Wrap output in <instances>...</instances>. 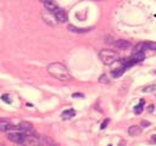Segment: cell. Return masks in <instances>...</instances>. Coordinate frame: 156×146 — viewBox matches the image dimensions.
I'll list each match as a JSON object with an SVG mask.
<instances>
[{
    "mask_svg": "<svg viewBox=\"0 0 156 146\" xmlns=\"http://www.w3.org/2000/svg\"><path fill=\"white\" fill-rule=\"evenodd\" d=\"M48 72L51 77H54L61 82H69V80L72 79L69 70L66 68V66H64L62 64H59V62L50 64L48 66Z\"/></svg>",
    "mask_w": 156,
    "mask_h": 146,
    "instance_id": "obj_1",
    "label": "cell"
},
{
    "mask_svg": "<svg viewBox=\"0 0 156 146\" xmlns=\"http://www.w3.org/2000/svg\"><path fill=\"white\" fill-rule=\"evenodd\" d=\"M99 57L102 64L105 65H112L113 62H116L119 60V55L113 50H109V49H105V50H101L99 53Z\"/></svg>",
    "mask_w": 156,
    "mask_h": 146,
    "instance_id": "obj_2",
    "label": "cell"
},
{
    "mask_svg": "<svg viewBox=\"0 0 156 146\" xmlns=\"http://www.w3.org/2000/svg\"><path fill=\"white\" fill-rule=\"evenodd\" d=\"M7 139L10 140V141L15 143V144H24L26 139H27V134L21 133V132L7 133Z\"/></svg>",
    "mask_w": 156,
    "mask_h": 146,
    "instance_id": "obj_3",
    "label": "cell"
},
{
    "mask_svg": "<svg viewBox=\"0 0 156 146\" xmlns=\"http://www.w3.org/2000/svg\"><path fill=\"white\" fill-rule=\"evenodd\" d=\"M53 14H54V16H55V18L58 20V22H61V23H65V22H67V20H69V15H67V12H66V10H64V9H61V7H56L54 11H53Z\"/></svg>",
    "mask_w": 156,
    "mask_h": 146,
    "instance_id": "obj_4",
    "label": "cell"
},
{
    "mask_svg": "<svg viewBox=\"0 0 156 146\" xmlns=\"http://www.w3.org/2000/svg\"><path fill=\"white\" fill-rule=\"evenodd\" d=\"M41 17H43L44 22L48 23L49 26H51V27H54V26H56V23H58V20L55 18L54 14L50 12V11H48V10H46V11H44V12H41Z\"/></svg>",
    "mask_w": 156,
    "mask_h": 146,
    "instance_id": "obj_5",
    "label": "cell"
},
{
    "mask_svg": "<svg viewBox=\"0 0 156 146\" xmlns=\"http://www.w3.org/2000/svg\"><path fill=\"white\" fill-rule=\"evenodd\" d=\"M17 129H20L22 133L28 135V134H31L33 132V126L31 123H28V122H21L17 126Z\"/></svg>",
    "mask_w": 156,
    "mask_h": 146,
    "instance_id": "obj_6",
    "label": "cell"
},
{
    "mask_svg": "<svg viewBox=\"0 0 156 146\" xmlns=\"http://www.w3.org/2000/svg\"><path fill=\"white\" fill-rule=\"evenodd\" d=\"M112 45L115 46V48L122 49V50H127V49L131 48V43H129V41H127V40H124V39H118V40H116V41H113Z\"/></svg>",
    "mask_w": 156,
    "mask_h": 146,
    "instance_id": "obj_7",
    "label": "cell"
},
{
    "mask_svg": "<svg viewBox=\"0 0 156 146\" xmlns=\"http://www.w3.org/2000/svg\"><path fill=\"white\" fill-rule=\"evenodd\" d=\"M76 116V111L72 108H69V110H65L64 112L61 113V118L64 119V121H69V119L73 118Z\"/></svg>",
    "mask_w": 156,
    "mask_h": 146,
    "instance_id": "obj_8",
    "label": "cell"
},
{
    "mask_svg": "<svg viewBox=\"0 0 156 146\" xmlns=\"http://www.w3.org/2000/svg\"><path fill=\"white\" fill-rule=\"evenodd\" d=\"M92 28H78V27H75V26L70 24L69 26V30L70 32H73V33H78V34H83V33H87L89 32Z\"/></svg>",
    "mask_w": 156,
    "mask_h": 146,
    "instance_id": "obj_9",
    "label": "cell"
},
{
    "mask_svg": "<svg viewBox=\"0 0 156 146\" xmlns=\"http://www.w3.org/2000/svg\"><path fill=\"white\" fill-rule=\"evenodd\" d=\"M126 70H127V67H124V66H121V67H118V68H116V70H113L112 72H111V76L113 77V78H119L124 72H126Z\"/></svg>",
    "mask_w": 156,
    "mask_h": 146,
    "instance_id": "obj_10",
    "label": "cell"
},
{
    "mask_svg": "<svg viewBox=\"0 0 156 146\" xmlns=\"http://www.w3.org/2000/svg\"><path fill=\"white\" fill-rule=\"evenodd\" d=\"M24 144L27 145V146H41L39 144V141L34 137H28V135H27V139H26Z\"/></svg>",
    "mask_w": 156,
    "mask_h": 146,
    "instance_id": "obj_11",
    "label": "cell"
},
{
    "mask_svg": "<svg viewBox=\"0 0 156 146\" xmlns=\"http://www.w3.org/2000/svg\"><path fill=\"white\" fill-rule=\"evenodd\" d=\"M44 6H45V9L48 10V11L53 12L54 10L58 7V5H56V3L54 1V0H48V1H45V3H44Z\"/></svg>",
    "mask_w": 156,
    "mask_h": 146,
    "instance_id": "obj_12",
    "label": "cell"
},
{
    "mask_svg": "<svg viewBox=\"0 0 156 146\" xmlns=\"http://www.w3.org/2000/svg\"><path fill=\"white\" fill-rule=\"evenodd\" d=\"M140 132H142V130H140L139 126H132L128 129V134L131 135V137H137V135L140 134Z\"/></svg>",
    "mask_w": 156,
    "mask_h": 146,
    "instance_id": "obj_13",
    "label": "cell"
},
{
    "mask_svg": "<svg viewBox=\"0 0 156 146\" xmlns=\"http://www.w3.org/2000/svg\"><path fill=\"white\" fill-rule=\"evenodd\" d=\"M143 107H144V100H140V102L138 103V105L134 107V113L136 114H140L143 112Z\"/></svg>",
    "mask_w": 156,
    "mask_h": 146,
    "instance_id": "obj_14",
    "label": "cell"
},
{
    "mask_svg": "<svg viewBox=\"0 0 156 146\" xmlns=\"http://www.w3.org/2000/svg\"><path fill=\"white\" fill-rule=\"evenodd\" d=\"M1 100L4 102H6V103H11L12 102V99L10 97L9 94H3V95H1Z\"/></svg>",
    "mask_w": 156,
    "mask_h": 146,
    "instance_id": "obj_15",
    "label": "cell"
},
{
    "mask_svg": "<svg viewBox=\"0 0 156 146\" xmlns=\"http://www.w3.org/2000/svg\"><path fill=\"white\" fill-rule=\"evenodd\" d=\"M154 90H155V85L154 84L153 85H149V87H147V88H144V89H143L144 93H151Z\"/></svg>",
    "mask_w": 156,
    "mask_h": 146,
    "instance_id": "obj_16",
    "label": "cell"
},
{
    "mask_svg": "<svg viewBox=\"0 0 156 146\" xmlns=\"http://www.w3.org/2000/svg\"><path fill=\"white\" fill-rule=\"evenodd\" d=\"M99 82L100 83H109V79H107V77L105 74H102L100 78H99Z\"/></svg>",
    "mask_w": 156,
    "mask_h": 146,
    "instance_id": "obj_17",
    "label": "cell"
},
{
    "mask_svg": "<svg viewBox=\"0 0 156 146\" xmlns=\"http://www.w3.org/2000/svg\"><path fill=\"white\" fill-rule=\"evenodd\" d=\"M72 97L82 99V97H84V95H83V94H79V93H75V94H72Z\"/></svg>",
    "mask_w": 156,
    "mask_h": 146,
    "instance_id": "obj_18",
    "label": "cell"
},
{
    "mask_svg": "<svg viewBox=\"0 0 156 146\" xmlns=\"http://www.w3.org/2000/svg\"><path fill=\"white\" fill-rule=\"evenodd\" d=\"M107 124H109V119H105V121H104V122L101 123V127H100V129H101V130H102V129H105Z\"/></svg>",
    "mask_w": 156,
    "mask_h": 146,
    "instance_id": "obj_19",
    "label": "cell"
},
{
    "mask_svg": "<svg viewBox=\"0 0 156 146\" xmlns=\"http://www.w3.org/2000/svg\"><path fill=\"white\" fill-rule=\"evenodd\" d=\"M142 127H144V128L150 127V122H148V121H143V122H142Z\"/></svg>",
    "mask_w": 156,
    "mask_h": 146,
    "instance_id": "obj_20",
    "label": "cell"
},
{
    "mask_svg": "<svg viewBox=\"0 0 156 146\" xmlns=\"http://www.w3.org/2000/svg\"><path fill=\"white\" fill-rule=\"evenodd\" d=\"M154 107H155L154 105H150V106L148 107V112H149V113H151V112H154Z\"/></svg>",
    "mask_w": 156,
    "mask_h": 146,
    "instance_id": "obj_21",
    "label": "cell"
},
{
    "mask_svg": "<svg viewBox=\"0 0 156 146\" xmlns=\"http://www.w3.org/2000/svg\"><path fill=\"white\" fill-rule=\"evenodd\" d=\"M151 143H153V144H156V135H155V134L151 135Z\"/></svg>",
    "mask_w": 156,
    "mask_h": 146,
    "instance_id": "obj_22",
    "label": "cell"
},
{
    "mask_svg": "<svg viewBox=\"0 0 156 146\" xmlns=\"http://www.w3.org/2000/svg\"><path fill=\"white\" fill-rule=\"evenodd\" d=\"M40 1H41V3H43V4H44L45 1H48V0H40Z\"/></svg>",
    "mask_w": 156,
    "mask_h": 146,
    "instance_id": "obj_23",
    "label": "cell"
},
{
    "mask_svg": "<svg viewBox=\"0 0 156 146\" xmlns=\"http://www.w3.org/2000/svg\"><path fill=\"white\" fill-rule=\"evenodd\" d=\"M154 73H155V74H156V71H155V72H154Z\"/></svg>",
    "mask_w": 156,
    "mask_h": 146,
    "instance_id": "obj_24",
    "label": "cell"
},
{
    "mask_svg": "<svg viewBox=\"0 0 156 146\" xmlns=\"http://www.w3.org/2000/svg\"><path fill=\"white\" fill-rule=\"evenodd\" d=\"M96 1H100V0H96Z\"/></svg>",
    "mask_w": 156,
    "mask_h": 146,
    "instance_id": "obj_25",
    "label": "cell"
},
{
    "mask_svg": "<svg viewBox=\"0 0 156 146\" xmlns=\"http://www.w3.org/2000/svg\"><path fill=\"white\" fill-rule=\"evenodd\" d=\"M109 146H112V145H109Z\"/></svg>",
    "mask_w": 156,
    "mask_h": 146,
    "instance_id": "obj_26",
    "label": "cell"
}]
</instances>
